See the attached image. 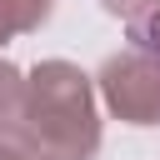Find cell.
Here are the masks:
<instances>
[{
	"label": "cell",
	"mask_w": 160,
	"mask_h": 160,
	"mask_svg": "<svg viewBox=\"0 0 160 160\" xmlns=\"http://www.w3.org/2000/svg\"><path fill=\"white\" fill-rule=\"evenodd\" d=\"M100 90H105V105L120 120H130V125L160 120V60H150L145 50L110 55L105 70H100Z\"/></svg>",
	"instance_id": "7a4b0ae2"
},
{
	"label": "cell",
	"mask_w": 160,
	"mask_h": 160,
	"mask_svg": "<svg viewBox=\"0 0 160 160\" xmlns=\"http://www.w3.org/2000/svg\"><path fill=\"white\" fill-rule=\"evenodd\" d=\"M130 50H145L150 60H160V5L130 15Z\"/></svg>",
	"instance_id": "5b68a950"
},
{
	"label": "cell",
	"mask_w": 160,
	"mask_h": 160,
	"mask_svg": "<svg viewBox=\"0 0 160 160\" xmlns=\"http://www.w3.org/2000/svg\"><path fill=\"white\" fill-rule=\"evenodd\" d=\"M45 15H50V0H0V40L45 25Z\"/></svg>",
	"instance_id": "3957f363"
},
{
	"label": "cell",
	"mask_w": 160,
	"mask_h": 160,
	"mask_svg": "<svg viewBox=\"0 0 160 160\" xmlns=\"http://www.w3.org/2000/svg\"><path fill=\"white\" fill-rule=\"evenodd\" d=\"M20 90H25L20 70L0 60V125H15L20 120Z\"/></svg>",
	"instance_id": "8992f818"
},
{
	"label": "cell",
	"mask_w": 160,
	"mask_h": 160,
	"mask_svg": "<svg viewBox=\"0 0 160 160\" xmlns=\"http://www.w3.org/2000/svg\"><path fill=\"white\" fill-rule=\"evenodd\" d=\"M20 125L55 160H95V150H100L90 80L70 60H45L30 70V80L20 90Z\"/></svg>",
	"instance_id": "6da1fadb"
},
{
	"label": "cell",
	"mask_w": 160,
	"mask_h": 160,
	"mask_svg": "<svg viewBox=\"0 0 160 160\" xmlns=\"http://www.w3.org/2000/svg\"><path fill=\"white\" fill-rule=\"evenodd\" d=\"M150 5H160V0H105V10H115V15H140V10H150Z\"/></svg>",
	"instance_id": "52a82bcc"
},
{
	"label": "cell",
	"mask_w": 160,
	"mask_h": 160,
	"mask_svg": "<svg viewBox=\"0 0 160 160\" xmlns=\"http://www.w3.org/2000/svg\"><path fill=\"white\" fill-rule=\"evenodd\" d=\"M0 160H55L35 135H25V125H0Z\"/></svg>",
	"instance_id": "277c9868"
}]
</instances>
